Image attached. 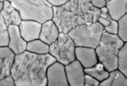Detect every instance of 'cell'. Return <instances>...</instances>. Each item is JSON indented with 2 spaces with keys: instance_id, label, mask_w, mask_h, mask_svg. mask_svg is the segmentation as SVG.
<instances>
[{
  "instance_id": "cell-1",
  "label": "cell",
  "mask_w": 127,
  "mask_h": 86,
  "mask_svg": "<svg viewBox=\"0 0 127 86\" xmlns=\"http://www.w3.org/2000/svg\"><path fill=\"white\" fill-rule=\"evenodd\" d=\"M55 62L50 53L37 55L25 51L15 55L10 74L17 86H46L47 68Z\"/></svg>"
},
{
  "instance_id": "cell-2",
  "label": "cell",
  "mask_w": 127,
  "mask_h": 86,
  "mask_svg": "<svg viewBox=\"0 0 127 86\" xmlns=\"http://www.w3.org/2000/svg\"><path fill=\"white\" fill-rule=\"evenodd\" d=\"M100 10L94 7L89 0H68L63 4L52 6V20L60 32L67 33L82 24L97 22Z\"/></svg>"
},
{
  "instance_id": "cell-3",
  "label": "cell",
  "mask_w": 127,
  "mask_h": 86,
  "mask_svg": "<svg viewBox=\"0 0 127 86\" xmlns=\"http://www.w3.org/2000/svg\"><path fill=\"white\" fill-rule=\"evenodd\" d=\"M124 42L117 35L110 34L104 30L98 45L95 48L98 62L109 72L117 69V56Z\"/></svg>"
},
{
  "instance_id": "cell-4",
  "label": "cell",
  "mask_w": 127,
  "mask_h": 86,
  "mask_svg": "<svg viewBox=\"0 0 127 86\" xmlns=\"http://www.w3.org/2000/svg\"><path fill=\"white\" fill-rule=\"evenodd\" d=\"M20 14L23 20H35L42 24L51 20L52 6L47 0H7Z\"/></svg>"
},
{
  "instance_id": "cell-5",
  "label": "cell",
  "mask_w": 127,
  "mask_h": 86,
  "mask_svg": "<svg viewBox=\"0 0 127 86\" xmlns=\"http://www.w3.org/2000/svg\"><path fill=\"white\" fill-rule=\"evenodd\" d=\"M104 27L97 21L90 24H82L70 30L67 34L74 41L75 46L95 49L98 45Z\"/></svg>"
},
{
  "instance_id": "cell-6",
  "label": "cell",
  "mask_w": 127,
  "mask_h": 86,
  "mask_svg": "<svg viewBox=\"0 0 127 86\" xmlns=\"http://www.w3.org/2000/svg\"><path fill=\"white\" fill-rule=\"evenodd\" d=\"M75 48L74 41L68 34L60 32L57 40L49 45L48 53L66 65L75 60Z\"/></svg>"
},
{
  "instance_id": "cell-7",
  "label": "cell",
  "mask_w": 127,
  "mask_h": 86,
  "mask_svg": "<svg viewBox=\"0 0 127 86\" xmlns=\"http://www.w3.org/2000/svg\"><path fill=\"white\" fill-rule=\"evenodd\" d=\"M47 86H68L65 65L61 63L54 62L47 68Z\"/></svg>"
},
{
  "instance_id": "cell-8",
  "label": "cell",
  "mask_w": 127,
  "mask_h": 86,
  "mask_svg": "<svg viewBox=\"0 0 127 86\" xmlns=\"http://www.w3.org/2000/svg\"><path fill=\"white\" fill-rule=\"evenodd\" d=\"M67 79L70 86H83L85 72L84 68L77 60L65 65Z\"/></svg>"
},
{
  "instance_id": "cell-9",
  "label": "cell",
  "mask_w": 127,
  "mask_h": 86,
  "mask_svg": "<svg viewBox=\"0 0 127 86\" xmlns=\"http://www.w3.org/2000/svg\"><path fill=\"white\" fill-rule=\"evenodd\" d=\"M9 43L8 46L15 55L26 51L27 42L21 36L19 26L10 25L8 26Z\"/></svg>"
},
{
  "instance_id": "cell-10",
  "label": "cell",
  "mask_w": 127,
  "mask_h": 86,
  "mask_svg": "<svg viewBox=\"0 0 127 86\" xmlns=\"http://www.w3.org/2000/svg\"><path fill=\"white\" fill-rule=\"evenodd\" d=\"M19 27L21 36L27 43L39 38L41 23L30 20H22Z\"/></svg>"
},
{
  "instance_id": "cell-11",
  "label": "cell",
  "mask_w": 127,
  "mask_h": 86,
  "mask_svg": "<svg viewBox=\"0 0 127 86\" xmlns=\"http://www.w3.org/2000/svg\"><path fill=\"white\" fill-rule=\"evenodd\" d=\"M75 59L84 68L92 67L98 62L95 49L84 46H75Z\"/></svg>"
},
{
  "instance_id": "cell-12",
  "label": "cell",
  "mask_w": 127,
  "mask_h": 86,
  "mask_svg": "<svg viewBox=\"0 0 127 86\" xmlns=\"http://www.w3.org/2000/svg\"><path fill=\"white\" fill-rule=\"evenodd\" d=\"M15 55L8 46H0V80L10 75Z\"/></svg>"
},
{
  "instance_id": "cell-13",
  "label": "cell",
  "mask_w": 127,
  "mask_h": 86,
  "mask_svg": "<svg viewBox=\"0 0 127 86\" xmlns=\"http://www.w3.org/2000/svg\"><path fill=\"white\" fill-rule=\"evenodd\" d=\"M60 31L57 25L51 20H49L41 24L39 39L50 45L55 42L59 36Z\"/></svg>"
},
{
  "instance_id": "cell-14",
  "label": "cell",
  "mask_w": 127,
  "mask_h": 86,
  "mask_svg": "<svg viewBox=\"0 0 127 86\" xmlns=\"http://www.w3.org/2000/svg\"><path fill=\"white\" fill-rule=\"evenodd\" d=\"M0 13L8 26L10 25L19 26L23 20L19 11L7 0H5L3 2V7L0 11Z\"/></svg>"
},
{
  "instance_id": "cell-15",
  "label": "cell",
  "mask_w": 127,
  "mask_h": 86,
  "mask_svg": "<svg viewBox=\"0 0 127 86\" xmlns=\"http://www.w3.org/2000/svg\"><path fill=\"white\" fill-rule=\"evenodd\" d=\"M105 6L112 19L117 21L127 14V0H108Z\"/></svg>"
},
{
  "instance_id": "cell-16",
  "label": "cell",
  "mask_w": 127,
  "mask_h": 86,
  "mask_svg": "<svg viewBox=\"0 0 127 86\" xmlns=\"http://www.w3.org/2000/svg\"><path fill=\"white\" fill-rule=\"evenodd\" d=\"M100 86H127V76L119 69L109 72V76L106 79L99 82Z\"/></svg>"
},
{
  "instance_id": "cell-17",
  "label": "cell",
  "mask_w": 127,
  "mask_h": 86,
  "mask_svg": "<svg viewBox=\"0 0 127 86\" xmlns=\"http://www.w3.org/2000/svg\"><path fill=\"white\" fill-rule=\"evenodd\" d=\"M84 71L86 74L93 76L99 82L106 79L109 73V72L105 69L103 64L99 62H98L92 67L84 68Z\"/></svg>"
},
{
  "instance_id": "cell-18",
  "label": "cell",
  "mask_w": 127,
  "mask_h": 86,
  "mask_svg": "<svg viewBox=\"0 0 127 86\" xmlns=\"http://www.w3.org/2000/svg\"><path fill=\"white\" fill-rule=\"evenodd\" d=\"M26 51L37 55H44L49 52V45L39 39L27 43Z\"/></svg>"
},
{
  "instance_id": "cell-19",
  "label": "cell",
  "mask_w": 127,
  "mask_h": 86,
  "mask_svg": "<svg viewBox=\"0 0 127 86\" xmlns=\"http://www.w3.org/2000/svg\"><path fill=\"white\" fill-rule=\"evenodd\" d=\"M117 69L127 76V44L125 43L119 50L117 56Z\"/></svg>"
},
{
  "instance_id": "cell-20",
  "label": "cell",
  "mask_w": 127,
  "mask_h": 86,
  "mask_svg": "<svg viewBox=\"0 0 127 86\" xmlns=\"http://www.w3.org/2000/svg\"><path fill=\"white\" fill-rule=\"evenodd\" d=\"M8 26L0 13V46H8Z\"/></svg>"
},
{
  "instance_id": "cell-21",
  "label": "cell",
  "mask_w": 127,
  "mask_h": 86,
  "mask_svg": "<svg viewBox=\"0 0 127 86\" xmlns=\"http://www.w3.org/2000/svg\"><path fill=\"white\" fill-rule=\"evenodd\" d=\"M118 22V30L117 34L120 38L124 43L127 42V15H126L121 17Z\"/></svg>"
},
{
  "instance_id": "cell-22",
  "label": "cell",
  "mask_w": 127,
  "mask_h": 86,
  "mask_svg": "<svg viewBox=\"0 0 127 86\" xmlns=\"http://www.w3.org/2000/svg\"><path fill=\"white\" fill-rule=\"evenodd\" d=\"M104 30L108 33L113 35H117L118 30V22L117 21L112 20L110 21L109 25L104 27Z\"/></svg>"
},
{
  "instance_id": "cell-23",
  "label": "cell",
  "mask_w": 127,
  "mask_h": 86,
  "mask_svg": "<svg viewBox=\"0 0 127 86\" xmlns=\"http://www.w3.org/2000/svg\"><path fill=\"white\" fill-rule=\"evenodd\" d=\"M99 82L93 77L85 73V86H98Z\"/></svg>"
},
{
  "instance_id": "cell-24",
  "label": "cell",
  "mask_w": 127,
  "mask_h": 86,
  "mask_svg": "<svg viewBox=\"0 0 127 86\" xmlns=\"http://www.w3.org/2000/svg\"><path fill=\"white\" fill-rule=\"evenodd\" d=\"M15 82L11 74L0 80V86H14Z\"/></svg>"
},
{
  "instance_id": "cell-25",
  "label": "cell",
  "mask_w": 127,
  "mask_h": 86,
  "mask_svg": "<svg viewBox=\"0 0 127 86\" xmlns=\"http://www.w3.org/2000/svg\"><path fill=\"white\" fill-rule=\"evenodd\" d=\"M89 1L93 6L99 9L106 6V0H89Z\"/></svg>"
},
{
  "instance_id": "cell-26",
  "label": "cell",
  "mask_w": 127,
  "mask_h": 86,
  "mask_svg": "<svg viewBox=\"0 0 127 86\" xmlns=\"http://www.w3.org/2000/svg\"><path fill=\"white\" fill-rule=\"evenodd\" d=\"M52 6H57L63 4L68 0H47Z\"/></svg>"
},
{
  "instance_id": "cell-27",
  "label": "cell",
  "mask_w": 127,
  "mask_h": 86,
  "mask_svg": "<svg viewBox=\"0 0 127 86\" xmlns=\"http://www.w3.org/2000/svg\"><path fill=\"white\" fill-rule=\"evenodd\" d=\"M97 21L103 26V27H105V26L109 25L110 24V21L108 20L107 19H104V18H102L101 17H98Z\"/></svg>"
},
{
  "instance_id": "cell-28",
  "label": "cell",
  "mask_w": 127,
  "mask_h": 86,
  "mask_svg": "<svg viewBox=\"0 0 127 86\" xmlns=\"http://www.w3.org/2000/svg\"><path fill=\"white\" fill-rule=\"evenodd\" d=\"M2 7H3V2H0V11H1L2 9Z\"/></svg>"
},
{
  "instance_id": "cell-29",
  "label": "cell",
  "mask_w": 127,
  "mask_h": 86,
  "mask_svg": "<svg viewBox=\"0 0 127 86\" xmlns=\"http://www.w3.org/2000/svg\"><path fill=\"white\" fill-rule=\"evenodd\" d=\"M5 1V0H0V2H3Z\"/></svg>"
},
{
  "instance_id": "cell-30",
  "label": "cell",
  "mask_w": 127,
  "mask_h": 86,
  "mask_svg": "<svg viewBox=\"0 0 127 86\" xmlns=\"http://www.w3.org/2000/svg\"><path fill=\"white\" fill-rule=\"evenodd\" d=\"M106 1H108V0H106Z\"/></svg>"
}]
</instances>
